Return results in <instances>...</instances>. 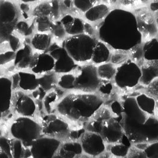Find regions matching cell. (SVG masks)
Returning a JSON list of instances; mask_svg holds the SVG:
<instances>
[{"instance_id": "obj_1", "label": "cell", "mask_w": 158, "mask_h": 158, "mask_svg": "<svg viewBox=\"0 0 158 158\" xmlns=\"http://www.w3.org/2000/svg\"><path fill=\"white\" fill-rule=\"evenodd\" d=\"M99 36L104 43L120 48L130 49L140 44L142 39L136 15L124 8L110 10L101 22Z\"/></svg>"}, {"instance_id": "obj_2", "label": "cell", "mask_w": 158, "mask_h": 158, "mask_svg": "<svg viewBox=\"0 0 158 158\" xmlns=\"http://www.w3.org/2000/svg\"><path fill=\"white\" fill-rule=\"evenodd\" d=\"M104 104V99L97 93L71 91L59 100L55 110L66 120L85 124Z\"/></svg>"}, {"instance_id": "obj_3", "label": "cell", "mask_w": 158, "mask_h": 158, "mask_svg": "<svg viewBox=\"0 0 158 158\" xmlns=\"http://www.w3.org/2000/svg\"><path fill=\"white\" fill-rule=\"evenodd\" d=\"M125 136L131 144L152 143L158 141V120L155 115H150L144 124L121 121Z\"/></svg>"}, {"instance_id": "obj_4", "label": "cell", "mask_w": 158, "mask_h": 158, "mask_svg": "<svg viewBox=\"0 0 158 158\" xmlns=\"http://www.w3.org/2000/svg\"><path fill=\"white\" fill-rule=\"evenodd\" d=\"M97 39L85 33L69 36L64 42V46L71 57L78 64L91 62Z\"/></svg>"}, {"instance_id": "obj_5", "label": "cell", "mask_w": 158, "mask_h": 158, "mask_svg": "<svg viewBox=\"0 0 158 158\" xmlns=\"http://www.w3.org/2000/svg\"><path fill=\"white\" fill-rule=\"evenodd\" d=\"M10 131L14 138L22 142L26 148H30L33 142L42 136V127L28 117L17 118L11 125Z\"/></svg>"}, {"instance_id": "obj_6", "label": "cell", "mask_w": 158, "mask_h": 158, "mask_svg": "<svg viewBox=\"0 0 158 158\" xmlns=\"http://www.w3.org/2000/svg\"><path fill=\"white\" fill-rule=\"evenodd\" d=\"M74 91L79 92L97 93L102 80L98 77L97 72V65L92 62H88L78 65L75 69Z\"/></svg>"}, {"instance_id": "obj_7", "label": "cell", "mask_w": 158, "mask_h": 158, "mask_svg": "<svg viewBox=\"0 0 158 158\" xmlns=\"http://www.w3.org/2000/svg\"><path fill=\"white\" fill-rule=\"evenodd\" d=\"M140 77V66L129 59L124 64L117 66L113 81L115 85L120 89H131L139 83Z\"/></svg>"}, {"instance_id": "obj_8", "label": "cell", "mask_w": 158, "mask_h": 158, "mask_svg": "<svg viewBox=\"0 0 158 158\" xmlns=\"http://www.w3.org/2000/svg\"><path fill=\"white\" fill-rule=\"evenodd\" d=\"M41 127L44 136L55 138L62 142L69 140L70 126L66 119L58 114L50 113L44 117Z\"/></svg>"}, {"instance_id": "obj_9", "label": "cell", "mask_w": 158, "mask_h": 158, "mask_svg": "<svg viewBox=\"0 0 158 158\" xmlns=\"http://www.w3.org/2000/svg\"><path fill=\"white\" fill-rule=\"evenodd\" d=\"M46 52H48L55 60L53 71L58 75L73 72L79 64L69 55L65 48L57 44H52Z\"/></svg>"}, {"instance_id": "obj_10", "label": "cell", "mask_w": 158, "mask_h": 158, "mask_svg": "<svg viewBox=\"0 0 158 158\" xmlns=\"http://www.w3.org/2000/svg\"><path fill=\"white\" fill-rule=\"evenodd\" d=\"M62 142L51 137H39L30 147L31 156L33 158H52L56 155Z\"/></svg>"}, {"instance_id": "obj_11", "label": "cell", "mask_w": 158, "mask_h": 158, "mask_svg": "<svg viewBox=\"0 0 158 158\" xmlns=\"http://www.w3.org/2000/svg\"><path fill=\"white\" fill-rule=\"evenodd\" d=\"M79 140L83 153L90 157H98L106 150V143L99 133L85 131Z\"/></svg>"}, {"instance_id": "obj_12", "label": "cell", "mask_w": 158, "mask_h": 158, "mask_svg": "<svg viewBox=\"0 0 158 158\" xmlns=\"http://www.w3.org/2000/svg\"><path fill=\"white\" fill-rule=\"evenodd\" d=\"M122 104L123 120L135 124H144L150 116L139 107L134 97L126 98Z\"/></svg>"}, {"instance_id": "obj_13", "label": "cell", "mask_w": 158, "mask_h": 158, "mask_svg": "<svg viewBox=\"0 0 158 158\" xmlns=\"http://www.w3.org/2000/svg\"><path fill=\"white\" fill-rule=\"evenodd\" d=\"M100 135L106 143L110 144L122 142L124 136L121 123L114 117L102 122Z\"/></svg>"}, {"instance_id": "obj_14", "label": "cell", "mask_w": 158, "mask_h": 158, "mask_svg": "<svg viewBox=\"0 0 158 158\" xmlns=\"http://www.w3.org/2000/svg\"><path fill=\"white\" fill-rule=\"evenodd\" d=\"M54 67V59L48 52H44L35 54L31 69L32 72L35 74L42 75L53 71Z\"/></svg>"}, {"instance_id": "obj_15", "label": "cell", "mask_w": 158, "mask_h": 158, "mask_svg": "<svg viewBox=\"0 0 158 158\" xmlns=\"http://www.w3.org/2000/svg\"><path fill=\"white\" fill-rule=\"evenodd\" d=\"M82 153L80 142L67 140L62 142L53 158H78Z\"/></svg>"}, {"instance_id": "obj_16", "label": "cell", "mask_w": 158, "mask_h": 158, "mask_svg": "<svg viewBox=\"0 0 158 158\" xmlns=\"http://www.w3.org/2000/svg\"><path fill=\"white\" fill-rule=\"evenodd\" d=\"M12 82L7 78H0V111L5 113L9 110L12 98Z\"/></svg>"}, {"instance_id": "obj_17", "label": "cell", "mask_w": 158, "mask_h": 158, "mask_svg": "<svg viewBox=\"0 0 158 158\" xmlns=\"http://www.w3.org/2000/svg\"><path fill=\"white\" fill-rule=\"evenodd\" d=\"M158 60L145 61L140 66L141 77L139 83L144 86H148L152 81L158 78Z\"/></svg>"}, {"instance_id": "obj_18", "label": "cell", "mask_w": 158, "mask_h": 158, "mask_svg": "<svg viewBox=\"0 0 158 158\" xmlns=\"http://www.w3.org/2000/svg\"><path fill=\"white\" fill-rule=\"evenodd\" d=\"M35 55V53H33L31 46L27 44H25L23 48L17 50L15 53V65L21 69L31 68L33 65Z\"/></svg>"}, {"instance_id": "obj_19", "label": "cell", "mask_w": 158, "mask_h": 158, "mask_svg": "<svg viewBox=\"0 0 158 158\" xmlns=\"http://www.w3.org/2000/svg\"><path fill=\"white\" fill-rule=\"evenodd\" d=\"M15 109L16 112L20 115L31 117L36 113V103L31 97L23 95L16 101Z\"/></svg>"}, {"instance_id": "obj_20", "label": "cell", "mask_w": 158, "mask_h": 158, "mask_svg": "<svg viewBox=\"0 0 158 158\" xmlns=\"http://www.w3.org/2000/svg\"><path fill=\"white\" fill-rule=\"evenodd\" d=\"M18 17V10L15 4L8 0L0 4V24L7 25L15 21Z\"/></svg>"}, {"instance_id": "obj_21", "label": "cell", "mask_w": 158, "mask_h": 158, "mask_svg": "<svg viewBox=\"0 0 158 158\" xmlns=\"http://www.w3.org/2000/svg\"><path fill=\"white\" fill-rule=\"evenodd\" d=\"M111 54V52L108 45L101 40L98 39L94 49L91 62L94 65H98L110 62Z\"/></svg>"}, {"instance_id": "obj_22", "label": "cell", "mask_w": 158, "mask_h": 158, "mask_svg": "<svg viewBox=\"0 0 158 158\" xmlns=\"http://www.w3.org/2000/svg\"><path fill=\"white\" fill-rule=\"evenodd\" d=\"M110 8L106 4H97L88 10L85 17L89 22H98L103 20L110 11Z\"/></svg>"}, {"instance_id": "obj_23", "label": "cell", "mask_w": 158, "mask_h": 158, "mask_svg": "<svg viewBox=\"0 0 158 158\" xmlns=\"http://www.w3.org/2000/svg\"><path fill=\"white\" fill-rule=\"evenodd\" d=\"M139 107L150 115H155L156 110V99L146 94H140L135 97Z\"/></svg>"}, {"instance_id": "obj_24", "label": "cell", "mask_w": 158, "mask_h": 158, "mask_svg": "<svg viewBox=\"0 0 158 158\" xmlns=\"http://www.w3.org/2000/svg\"><path fill=\"white\" fill-rule=\"evenodd\" d=\"M52 42V36L48 33H37L31 40V46L35 50L44 52L49 48Z\"/></svg>"}, {"instance_id": "obj_25", "label": "cell", "mask_w": 158, "mask_h": 158, "mask_svg": "<svg viewBox=\"0 0 158 158\" xmlns=\"http://www.w3.org/2000/svg\"><path fill=\"white\" fill-rule=\"evenodd\" d=\"M19 87L24 91H33L39 87L38 78L34 73L19 72Z\"/></svg>"}, {"instance_id": "obj_26", "label": "cell", "mask_w": 158, "mask_h": 158, "mask_svg": "<svg viewBox=\"0 0 158 158\" xmlns=\"http://www.w3.org/2000/svg\"><path fill=\"white\" fill-rule=\"evenodd\" d=\"M144 60L153 61L158 60V41L157 38L152 37L142 45Z\"/></svg>"}, {"instance_id": "obj_27", "label": "cell", "mask_w": 158, "mask_h": 158, "mask_svg": "<svg viewBox=\"0 0 158 158\" xmlns=\"http://www.w3.org/2000/svg\"><path fill=\"white\" fill-rule=\"evenodd\" d=\"M58 77V73L53 71L42 74V77L38 78L39 86L46 93L49 92L57 86Z\"/></svg>"}, {"instance_id": "obj_28", "label": "cell", "mask_w": 158, "mask_h": 158, "mask_svg": "<svg viewBox=\"0 0 158 158\" xmlns=\"http://www.w3.org/2000/svg\"><path fill=\"white\" fill-rule=\"evenodd\" d=\"M117 71V66L110 62L97 65V72L102 81H113Z\"/></svg>"}, {"instance_id": "obj_29", "label": "cell", "mask_w": 158, "mask_h": 158, "mask_svg": "<svg viewBox=\"0 0 158 158\" xmlns=\"http://www.w3.org/2000/svg\"><path fill=\"white\" fill-rule=\"evenodd\" d=\"M75 74L73 72L59 75L57 86L65 91H74Z\"/></svg>"}, {"instance_id": "obj_30", "label": "cell", "mask_w": 158, "mask_h": 158, "mask_svg": "<svg viewBox=\"0 0 158 158\" xmlns=\"http://www.w3.org/2000/svg\"><path fill=\"white\" fill-rule=\"evenodd\" d=\"M35 24L37 30L40 33L50 32V28L55 21L51 17L45 15L35 16Z\"/></svg>"}, {"instance_id": "obj_31", "label": "cell", "mask_w": 158, "mask_h": 158, "mask_svg": "<svg viewBox=\"0 0 158 158\" xmlns=\"http://www.w3.org/2000/svg\"><path fill=\"white\" fill-rule=\"evenodd\" d=\"M66 33L69 36L84 33V22L78 17H74L72 23L66 28Z\"/></svg>"}, {"instance_id": "obj_32", "label": "cell", "mask_w": 158, "mask_h": 158, "mask_svg": "<svg viewBox=\"0 0 158 158\" xmlns=\"http://www.w3.org/2000/svg\"><path fill=\"white\" fill-rule=\"evenodd\" d=\"M110 146L109 151L111 155L117 158L127 157L130 146L122 142L115 144H108Z\"/></svg>"}, {"instance_id": "obj_33", "label": "cell", "mask_w": 158, "mask_h": 158, "mask_svg": "<svg viewBox=\"0 0 158 158\" xmlns=\"http://www.w3.org/2000/svg\"><path fill=\"white\" fill-rule=\"evenodd\" d=\"M50 34L56 40H64L66 36L65 28L60 21H54L50 30Z\"/></svg>"}, {"instance_id": "obj_34", "label": "cell", "mask_w": 158, "mask_h": 158, "mask_svg": "<svg viewBox=\"0 0 158 158\" xmlns=\"http://www.w3.org/2000/svg\"><path fill=\"white\" fill-rule=\"evenodd\" d=\"M58 94L54 91V89L49 91L48 94L46 95L44 99V107L46 111L50 114L52 110L55 108L58 101Z\"/></svg>"}, {"instance_id": "obj_35", "label": "cell", "mask_w": 158, "mask_h": 158, "mask_svg": "<svg viewBox=\"0 0 158 158\" xmlns=\"http://www.w3.org/2000/svg\"><path fill=\"white\" fill-rule=\"evenodd\" d=\"M129 59V54L127 51L116 50L114 52L111 53L110 62L116 66H118L124 64Z\"/></svg>"}, {"instance_id": "obj_36", "label": "cell", "mask_w": 158, "mask_h": 158, "mask_svg": "<svg viewBox=\"0 0 158 158\" xmlns=\"http://www.w3.org/2000/svg\"><path fill=\"white\" fill-rule=\"evenodd\" d=\"M129 54L130 59L132 61L136 63L137 64L139 61L144 60L143 49L141 43L138 44L130 48L129 51Z\"/></svg>"}, {"instance_id": "obj_37", "label": "cell", "mask_w": 158, "mask_h": 158, "mask_svg": "<svg viewBox=\"0 0 158 158\" xmlns=\"http://www.w3.org/2000/svg\"><path fill=\"white\" fill-rule=\"evenodd\" d=\"M100 0H73V4L79 11L85 13L88 10L98 4Z\"/></svg>"}, {"instance_id": "obj_38", "label": "cell", "mask_w": 158, "mask_h": 158, "mask_svg": "<svg viewBox=\"0 0 158 158\" xmlns=\"http://www.w3.org/2000/svg\"><path fill=\"white\" fill-rule=\"evenodd\" d=\"M16 30L23 36L31 35L34 30V24H29L26 21H20L15 24Z\"/></svg>"}, {"instance_id": "obj_39", "label": "cell", "mask_w": 158, "mask_h": 158, "mask_svg": "<svg viewBox=\"0 0 158 158\" xmlns=\"http://www.w3.org/2000/svg\"><path fill=\"white\" fill-rule=\"evenodd\" d=\"M11 154L13 158H21L23 155H25L24 147L22 144V142L18 139H15L11 142Z\"/></svg>"}, {"instance_id": "obj_40", "label": "cell", "mask_w": 158, "mask_h": 158, "mask_svg": "<svg viewBox=\"0 0 158 158\" xmlns=\"http://www.w3.org/2000/svg\"><path fill=\"white\" fill-rule=\"evenodd\" d=\"M110 111L113 117L121 122L123 118V107L122 103L118 101H114L110 104Z\"/></svg>"}, {"instance_id": "obj_41", "label": "cell", "mask_w": 158, "mask_h": 158, "mask_svg": "<svg viewBox=\"0 0 158 158\" xmlns=\"http://www.w3.org/2000/svg\"><path fill=\"white\" fill-rule=\"evenodd\" d=\"M148 0H117V4L125 8L138 7L146 3Z\"/></svg>"}, {"instance_id": "obj_42", "label": "cell", "mask_w": 158, "mask_h": 158, "mask_svg": "<svg viewBox=\"0 0 158 158\" xmlns=\"http://www.w3.org/2000/svg\"><path fill=\"white\" fill-rule=\"evenodd\" d=\"M85 124L84 127L86 131L100 134L102 129V122L91 118L85 123Z\"/></svg>"}, {"instance_id": "obj_43", "label": "cell", "mask_w": 158, "mask_h": 158, "mask_svg": "<svg viewBox=\"0 0 158 158\" xmlns=\"http://www.w3.org/2000/svg\"><path fill=\"white\" fill-rule=\"evenodd\" d=\"M111 117H113V116L110 110L107 108L104 107V105H103L94 114L92 118L97 120H99L102 122L103 121L107 120Z\"/></svg>"}, {"instance_id": "obj_44", "label": "cell", "mask_w": 158, "mask_h": 158, "mask_svg": "<svg viewBox=\"0 0 158 158\" xmlns=\"http://www.w3.org/2000/svg\"><path fill=\"white\" fill-rule=\"evenodd\" d=\"M113 84L111 81H102L99 86L97 93L101 97L107 96L110 95L113 90Z\"/></svg>"}, {"instance_id": "obj_45", "label": "cell", "mask_w": 158, "mask_h": 158, "mask_svg": "<svg viewBox=\"0 0 158 158\" xmlns=\"http://www.w3.org/2000/svg\"><path fill=\"white\" fill-rule=\"evenodd\" d=\"M144 152L146 158H158V141L149 143Z\"/></svg>"}, {"instance_id": "obj_46", "label": "cell", "mask_w": 158, "mask_h": 158, "mask_svg": "<svg viewBox=\"0 0 158 158\" xmlns=\"http://www.w3.org/2000/svg\"><path fill=\"white\" fill-rule=\"evenodd\" d=\"M0 149L6 153L9 158H13L11 142L4 137H0Z\"/></svg>"}, {"instance_id": "obj_47", "label": "cell", "mask_w": 158, "mask_h": 158, "mask_svg": "<svg viewBox=\"0 0 158 158\" xmlns=\"http://www.w3.org/2000/svg\"><path fill=\"white\" fill-rule=\"evenodd\" d=\"M127 157L131 158H146L144 151L137 148L134 145H133V146L131 145L130 147L129 151V153H128Z\"/></svg>"}, {"instance_id": "obj_48", "label": "cell", "mask_w": 158, "mask_h": 158, "mask_svg": "<svg viewBox=\"0 0 158 158\" xmlns=\"http://www.w3.org/2000/svg\"><path fill=\"white\" fill-rule=\"evenodd\" d=\"M15 52L14 51L7 52L0 54V65H5L13 60H15Z\"/></svg>"}, {"instance_id": "obj_49", "label": "cell", "mask_w": 158, "mask_h": 158, "mask_svg": "<svg viewBox=\"0 0 158 158\" xmlns=\"http://www.w3.org/2000/svg\"><path fill=\"white\" fill-rule=\"evenodd\" d=\"M85 129L83 127L82 128L71 129L70 130L69 135V140H73V141H78L81 139V137L83 135V134L85 132Z\"/></svg>"}, {"instance_id": "obj_50", "label": "cell", "mask_w": 158, "mask_h": 158, "mask_svg": "<svg viewBox=\"0 0 158 158\" xmlns=\"http://www.w3.org/2000/svg\"><path fill=\"white\" fill-rule=\"evenodd\" d=\"M19 10L21 13V15L25 20L29 19L30 17V7L28 3L22 2L19 6Z\"/></svg>"}, {"instance_id": "obj_51", "label": "cell", "mask_w": 158, "mask_h": 158, "mask_svg": "<svg viewBox=\"0 0 158 158\" xmlns=\"http://www.w3.org/2000/svg\"><path fill=\"white\" fill-rule=\"evenodd\" d=\"M10 45L13 51L15 52L19 49L20 46V41L19 39L14 36H10Z\"/></svg>"}, {"instance_id": "obj_52", "label": "cell", "mask_w": 158, "mask_h": 158, "mask_svg": "<svg viewBox=\"0 0 158 158\" xmlns=\"http://www.w3.org/2000/svg\"><path fill=\"white\" fill-rule=\"evenodd\" d=\"M46 92L44 91L42 88L39 86L35 90L33 91V96L36 100H43L45 95H46Z\"/></svg>"}, {"instance_id": "obj_53", "label": "cell", "mask_w": 158, "mask_h": 158, "mask_svg": "<svg viewBox=\"0 0 158 158\" xmlns=\"http://www.w3.org/2000/svg\"><path fill=\"white\" fill-rule=\"evenodd\" d=\"M84 33L89 36H92V37H95L94 34H95V30L92 26L88 23H84Z\"/></svg>"}, {"instance_id": "obj_54", "label": "cell", "mask_w": 158, "mask_h": 158, "mask_svg": "<svg viewBox=\"0 0 158 158\" xmlns=\"http://www.w3.org/2000/svg\"><path fill=\"white\" fill-rule=\"evenodd\" d=\"M19 82H20V77L19 73H17L13 77V80L11 81L12 82V89H16L19 87Z\"/></svg>"}, {"instance_id": "obj_55", "label": "cell", "mask_w": 158, "mask_h": 158, "mask_svg": "<svg viewBox=\"0 0 158 158\" xmlns=\"http://www.w3.org/2000/svg\"><path fill=\"white\" fill-rule=\"evenodd\" d=\"M150 9L153 12H156L158 11V0H153L150 4Z\"/></svg>"}, {"instance_id": "obj_56", "label": "cell", "mask_w": 158, "mask_h": 158, "mask_svg": "<svg viewBox=\"0 0 158 158\" xmlns=\"http://www.w3.org/2000/svg\"><path fill=\"white\" fill-rule=\"evenodd\" d=\"M102 1V2H105L106 4H108V5H114L117 4V0H100Z\"/></svg>"}, {"instance_id": "obj_57", "label": "cell", "mask_w": 158, "mask_h": 158, "mask_svg": "<svg viewBox=\"0 0 158 158\" xmlns=\"http://www.w3.org/2000/svg\"><path fill=\"white\" fill-rule=\"evenodd\" d=\"M0 158H9L7 155L0 149Z\"/></svg>"}, {"instance_id": "obj_58", "label": "cell", "mask_w": 158, "mask_h": 158, "mask_svg": "<svg viewBox=\"0 0 158 158\" xmlns=\"http://www.w3.org/2000/svg\"><path fill=\"white\" fill-rule=\"evenodd\" d=\"M64 4L68 7H70L72 5V1L71 0H65L64 1Z\"/></svg>"}, {"instance_id": "obj_59", "label": "cell", "mask_w": 158, "mask_h": 158, "mask_svg": "<svg viewBox=\"0 0 158 158\" xmlns=\"http://www.w3.org/2000/svg\"><path fill=\"white\" fill-rule=\"evenodd\" d=\"M20 1H22L23 2H26V3H30V2H33L37 1V0H20Z\"/></svg>"}, {"instance_id": "obj_60", "label": "cell", "mask_w": 158, "mask_h": 158, "mask_svg": "<svg viewBox=\"0 0 158 158\" xmlns=\"http://www.w3.org/2000/svg\"><path fill=\"white\" fill-rule=\"evenodd\" d=\"M2 113H1V112L0 111V119H1V117H2Z\"/></svg>"}]
</instances>
